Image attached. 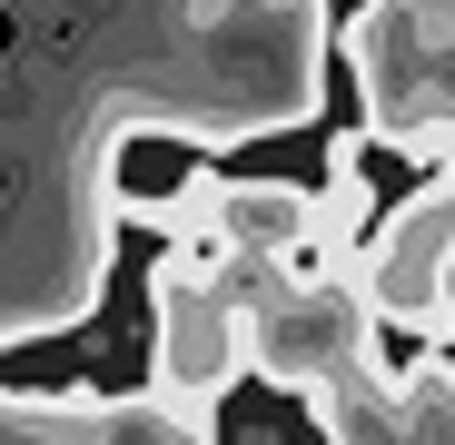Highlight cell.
Here are the masks:
<instances>
[{
  "instance_id": "cell-1",
  "label": "cell",
  "mask_w": 455,
  "mask_h": 445,
  "mask_svg": "<svg viewBox=\"0 0 455 445\" xmlns=\"http://www.w3.org/2000/svg\"><path fill=\"white\" fill-rule=\"evenodd\" d=\"M347 80L366 99V139L416 169H455V0H366L337 30Z\"/></svg>"
},
{
  "instance_id": "cell-5",
  "label": "cell",
  "mask_w": 455,
  "mask_h": 445,
  "mask_svg": "<svg viewBox=\"0 0 455 445\" xmlns=\"http://www.w3.org/2000/svg\"><path fill=\"white\" fill-rule=\"evenodd\" d=\"M317 238V188H287V179H228V218H218V248L238 267H287L297 248Z\"/></svg>"
},
{
  "instance_id": "cell-4",
  "label": "cell",
  "mask_w": 455,
  "mask_h": 445,
  "mask_svg": "<svg viewBox=\"0 0 455 445\" xmlns=\"http://www.w3.org/2000/svg\"><path fill=\"white\" fill-rule=\"evenodd\" d=\"M356 287H366L376 327H406L426 346L455 337V169L426 179L416 198H396L387 218H376Z\"/></svg>"
},
{
  "instance_id": "cell-2",
  "label": "cell",
  "mask_w": 455,
  "mask_h": 445,
  "mask_svg": "<svg viewBox=\"0 0 455 445\" xmlns=\"http://www.w3.org/2000/svg\"><path fill=\"white\" fill-rule=\"evenodd\" d=\"M248 287H258V267H238L228 248H169L148 267V307H159V327H148V396L208 416L248 377Z\"/></svg>"
},
{
  "instance_id": "cell-3",
  "label": "cell",
  "mask_w": 455,
  "mask_h": 445,
  "mask_svg": "<svg viewBox=\"0 0 455 445\" xmlns=\"http://www.w3.org/2000/svg\"><path fill=\"white\" fill-rule=\"evenodd\" d=\"M366 366H376V307H366L356 277H327V287L258 277L248 287V377L258 386L347 396Z\"/></svg>"
}]
</instances>
